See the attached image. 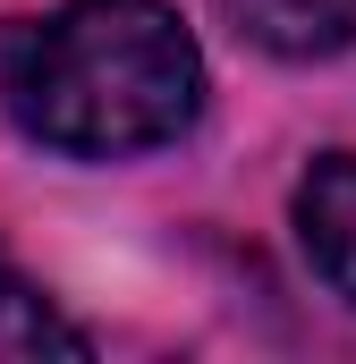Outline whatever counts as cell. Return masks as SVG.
Listing matches in <instances>:
<instances>
[{
	"instance_id": "obj_1",
	"label": "cell",
	"mask_w": 356,
	"mask_h": 364,
	"mask_svg": "<svg viewBox=\"0 0 356 364\" xmlns=\"http://www.w3.org/2000/svg\"><path fill=\"white\" fill-rule=\"evenodd\" d=\"M17 136L68 161H136L204 119V51L170 0H60L0 34Z\"/></svg>"
},
{
	"instance_id": "obj_2",
	"label": "cell",
	"mask_w": 356,
	"mask_h": 364,
	"mask_svg": "<svg viewBox=\"0 0 356 364\" xmlns=\"http://www.w3.org/2000/svg\"><path fill=\"white\" fill-rule=\"evenodd\" d=\"M212 17L263 60H340L356 43V0H212Z\"/></svg>"
},
{
	"instance_id": "obj_3",
	"label": "cell",
	"mask_w": 356,
	"mask_h": 364,
	"mask_svg": "<svg viewBox=\"0 0 356 364\" xmlns=\"http://www.w3.org/2000/svg\"><path fill=\"white\" fill-rule=\"evenodd\" d=\"M297 246L331 279V296L356 305V153H323L297 178Z\"/></svg>"
},
{
	"instance_id": "obj_4",
	"label": "cell",
	"mask_w": 356,
	"mask_h": 364,
	"mask_svg": "<svg viewBox=\"0 0 356 364\" xmlns=\"http://www.w3.org/2000/svg\"><path fill=\"white\" fill-rule=\"evenodd\" d=\"M43 356L85 364L93 339L60 314V305H51V288H43V279H26V272H17V255L0 246V364H43Z\"/></svg>"
}]
</instances>
